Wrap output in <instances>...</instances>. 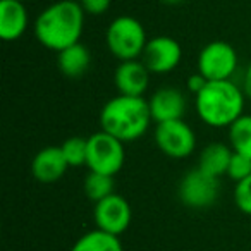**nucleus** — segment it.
<instances>
[{"instance_id":"obj_1","label":"nucleus","mask_w":251,"mask_h":251,"mask_svg":"<svg viewBox=\"0 0 251 251\" xmlns=\"http://www.w3.org/2000/svg\"><path fill=\"white\" fill-rule=\"evenodd\" d=\"M84 11L77 0H57L38 14L35 36L42 47L53 52L79 43L84 29Z\"/></svg>"},{"instance_id":"obj_2","label":"nucleus","mask_w":251,"mask_h":251,"mask_svg":"<svg viewBox=\"0 0 251 251\" xmlns=\"http://www.w3.org/2000/svg\"><path fill=\"white\" fill-rule=\"evenodd\" d=\"M148 100L143 97L117 95L103 105L100 112L101 131L112 134L122 143H131L143 136L151 124Z\"/></svg>"},{"instance_id":"obj_3","label":"nucleus","mask_w":251,"mask_h":251,"mask_svg":"<svg viewBox=\"0 0 251 251\" xmlns=\"http://www.w3.org/2000/svg\"><path fill=\"white\" fill-rule=\"evenodd\" d=\"M244 100L243 88L230 79L208 81L195 97V108L198 117L210 127H229L243 115Z\"/></svg>"},{"instance_id":"obj_4","label":"nucleus","mask_w":251,"mask_h":251,"mask_svg":"<svg viewBox=\"0 0 251 251\" xmlns=\"http://www.w3.org/2000/svg\"><path fill=\"white\" fill-rule=\"evenodd\" d=\"M105 43L112 55L124 62V60H134L141 57L148 38L143 25L136 18L119 16L108 25L105 31Z\"/></svg>"},{"instance_id":"obj_5","label":"nucleus","mask_w":251,"mask_h":251,"mask_svg":"<svg viewBox=\"0 0 251 251\" xmlns=\"http://www.w3.org/2000/svg\"><path fill=\"white\" fill-rule=\"evenodd\" d=\"M126 151L124 143L105 131H98L88 136V158L86 167L90 172L107 174L114 177L124 167Z\"/></svg>"},{"instance_id":"obj_6","label":"nucleus","mask_w":251,"mask_h":251,"mask_svg":"<svg viewBox=\"0 0 251 251\" xmlns=\"http://www.w3.org/2000/svg\"><path fill=\"white\" fill-rule=\"evenodd\" d=\"M219 189V177H213L196 167L182 176V179L179 181L177 195L182 205H186L188 208L203 210L210 208L217 201Z\"/></svg>"},{"instance_id":"obj_7","label":"nucleus","mask_w":251,"mask_h":251,"mask_svg":"<svg viewBox=\"0 0 251 251\" xmlns=\"http://www.w3.org/2000/svg\"><path fill=\"white\" fill-rule=\"evenodd\" d=\"M236 69V49L222 40L206 43L198 55V73L203 74L206 81H229Z\"/></svg>"},{"instance_id":"obj_8","label":"nucleus","mask_w":251,"mask_h":251,"mask_svg":"<svg viewBox=\"0 0 251 251\" xmlns=\"http://www.w3.org/2000/svg\"><path fill=\"white\" fill-rule=\"evenodd\" d=\"M155 143L165 157L181 160L195 151L196 134L184 119L160 122L155 127Z\"/></svg>"},{"instance_id":"obj_9","label":"nucleus","mask_w":251,"mask_h":251,"mask_svg":"<svg viewBox=\"0 0 251 251\" xmlns=\"http://www.w3.org/2000/svg\"><path fill=\"white\" fill-rule=\"evenodd\" d=\"M93 219L97 229L114 234V236H121L129 227L133 212H131L129 201L124 196L112 193L105 200L95 203Z\"/></svg>"},{"instance_id":"obj_10","label":"nucleus","mask_w":251,"mask_h":251,"mask_svg":"<svg viewBox=\"0 0 251 251\" xmlns=\"http://www.w3.org/2000/svg\"><path fill=\"white\" fill-rule=\"evenodd\" d=\"M182 49L177 40L171 36H155L148 40L143 53H141V62L147 66L151 74H169L181 64Z\"/></svg>"},{"instance_id":"obj_11","label":"nucleus","mask_w":251,"mask_h":251,"mask_svg":"<svg viewBox=\"0 0 251 251\" xmlns=\"http://www.w3.org/2000/svg\"><path fill=\"white\" fill-rule=\"evenodd\" d=\"M148 105H150L151 119L157 124L182 119L186 114V108H188L184 93L172 86H164L155 91L148 100Z\"/></svg>"},{"instance_id":"obj_12","label":"nucleus","mask_w":251,"mask_h":251,"mask_svg":"<svg viewBox=\"0 0 251 251\" xmlns=\"http://www.w3.org/2000/svg\"><path fill=\"white\" fill-rule=\"evenodd\" d=\"M150 71L141 60H124L117 66L114 83L119 95L126 97H143L150 84Z\"/></svg>"},{"instance_id":"obj_13","label":"nucleus","mask_w":251,"mask_h":251,"mask_svg":"<svg viewBox=\"0 0 251 251\" xmlns=\"http://www.w3.org/2000/svg\"><path fill=\"white\" fill-rule=\"evenodd\" d=\"M69 169L66 157L60 147H47L42 148L35 155L31 162V174L42 184H53L57 182L66 171Z\"/></svg>"},{"instance_id":"obj_14","label":"nucleus","mask_w":251,"mask_h":251,"mask_svg":"<svg viewBox=\"0 0 251 251\" xmlns=\"http://www.w3.org/2000/svg\"><path fill=\"white\" fill-rule=\"evenodd\" d=\"M28 9L21 0H0V36L16 42L28 29Z\"/></svg>"},{"instance_id":"obj_15","label":"nucleus","mask_w":251,"mask_h":251,"mask_svg":"<svg viewBox=\"0 0 251 251\" xmlns=\"http://www.w3.org/2000/svg\"><path fill=\"white\" fill-rule=\"evenodd\" d=\"M234 150L224 143H210L201 150L198 158V169L203 172L213 176V177H220V176H227V169H229L230 158H232Z\"/></svg>"},{"instance_id":"obj_16","label":"nucleus","mask_w":251,"mask_h":251,"mask_svg":"<svg viewBox=\"0 0 251 251\" xmlns=\"http://www.w3.org/2000/svg\"><path fill=\"white\" fill-rule=\"evenodd\" d=\"M91 64V53L83 43H76V45L64 49L59 52L57 57V66H59L60 73L67 77H79L86 74Z\"/></svg>"},{"instance_id":"obj_17","label":"nucleus","mask_w":251,"mask_h":251,"mask_svg":"<svg viewBox=\"0 0 251 251\" xmlns=\"http://www.w3.org/2000/svg\"><path fill=\"white\" fill-rule=\"evenodd\" d=\"M71 251H124L119 236L108 234L105 230L93 229L83 234L74 243Z\"/></svg>"},{"instance_id":"obj_18","label":"nucleus","mask_w":251,"mask_h":251,"mask_svg":"<svg viewBox=\"0 0 251 251\" xmlns=\"http://www.w3.org/2000/svg\"><path fill=\"white\" fill-rule=\"evenodd\" d=\"M227 129H229V147L236 153L251 158V115L243 114Z\"/></svg>"},{"instance_id":"obj_19","label":"nucleus","mask_w":251,"mask_h":251,"mask_svg":"<svg viewBox=\"0 0 251 251\" xmlns=\"http://www.w3.org/2000/svg\"><path fill=\"white\" fill-rule=\"evenodd\" d=\"M83 189L91 201L98 203L114 193V177L107 174L90 172L83 182Z\"/></svg>"},{"instance_id":"obj_20","label":"nucleus","mask_w":251,"mask_h":251,"mask_svg":"<svg viewBox=\"0 0 251 251\" xmlns=\"http://www.w3.org/2000/svg\"><path fill=\"white\" fill-rule=\"evenodd\" d=\"M62 153L66 157L69 167H81L86 165L88 158V138L81 136H71L60 145Z\"/></svg>"},{"instance_id":"obj_21","label":"nucleus","mask_w":251,"mask_h":251,"mask_svg":"<svg viewBox=\"0 0 251 251\" xmlns=\"http://www.w3.org/2000/svg\"><path fill=\"white\" fill-rule=\"evenodd\" d=\"M234 203L243 213L251 217V176L236 182L234 188Z\"/></svg>"},{"instance_id":"obj_22","label":"nucleus","mask_w":251,"mask_h":251,"mask_svg":"<svg viewBox=\"0 0 251 251\" xmlns=\"http://www.w3.org/2000/svg\"><path fill=\"white\" fill-rule=\"evenodd\" d=\"M227 176L236 182L243 181L248 176H251V158L234 151L232 158H230L229 169H227Z\"/></svg>"},{"instance_id":"obj_23","label":"nucleus","mask_w":251,"mask_h":251,"mask_svg":"<svg viewBox=\"0 0 251 251\" xmlns=\"http://www.w3.org/2000/svg\"><path fill=\"white\" fill-rule=\"evenodd\" d=\"M83 7L84 14L90 16H101L110 9L112 0H77Z\"/></svg>"},{"instance_id":"obj_24","label":"nucleus","mask_w":251,"mask_h":251,"mask_svg":"<svg viewBox=\"0 0 251 251\" xmlns=\"http://www.w3.org/2000/svg\"><path fill=\"white\" fill-rule=\"evenodd\" d=\"M206 77L203 76V74H200V73H196V74H193V76H189L188 77V81H186V84H188V90L191 91L193 95H198L200 91L203 90V88L206 86Z\"/></svg>"},{"instance_id":"obj_25","label":"nucleus","mask_w":251,"mask_h":251,"mask_svg":"<svg viewBox=\"0 0 251 251\" xmlns=\"http://www.w3.org/2000/svg\"><path fill=\"white\" fill-rule=\"evenodd\" d=\"M243 91L246 95V98L251 101V64L248 67L246 74H244V83H243Z\"/></svg>"},{"instance_id":"obj_26","label":"nucleus","mask_w":251,"mask_h":251,"mask_svg":"<svg viewBox=\"0 0 251 251\" xmlns=\"http://www.w3.org/2000/svg\"><path fill=\"white\" fill-rule=\"evenodd\" d=\"M162 2H165V4H181L184 0H162Z\"/></svg>"},{"instance_id":"obj_27","label":"nucleus","mask_w":251,"mask_h":251,"mask_svg":"<svg viewBox=\"0 0 251 251\" xmlns=\"http://www.w3.org/2000/svg\"><path fill=\"white\" fill-rule=\"evenodd\" d=\"M21 2H25V0H21Z\"/></svg>"}]
</instances>
